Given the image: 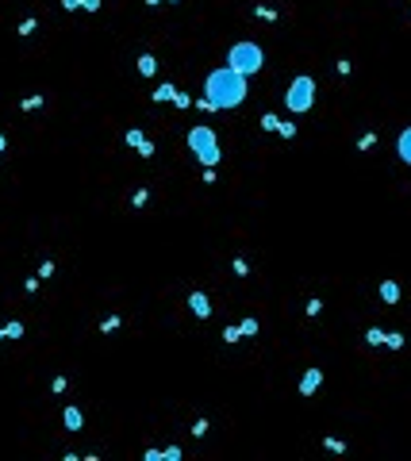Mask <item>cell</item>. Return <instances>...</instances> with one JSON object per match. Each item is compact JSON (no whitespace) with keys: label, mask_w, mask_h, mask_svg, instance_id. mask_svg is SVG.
Here are the masks:
<instances>
[{"label":"cell","mask_w":411,"mask_h":461,"mask_svg":"<svg viewBox=\"0 0 411 461\" xmlns=\"http://www.w3.org/2000/svg\"><path fill=\"white\" fill-rule=\"evenodd\" d=\"M204 92H207V100L215 104V112L219 108H238V104L246 100V77L235 73L231 66H223V70H215L207 77Z\"/></svg>","instance_id":"obj_1"},{"label":"cell","mask_w":411,"mask_h":461,"mask_svg":"<svg viewBox=\"0 0 411 461\" xmlns=\"http://www.w3.org/2000/svg\"><path fill=\"white\" fill-rule=\"evenodd\" d=\"M262 62H265V54H262V46H258V43H235V46H231V54H227V66H231L235 73H242V77L258 73V70H262Z\"/></svg>","instance_id":"obj_2"},{"label":"cell","mask_w":411,"mask_h":461,"mask_svg":"<svg viewBox=\"0 0 411 461\" xmlns=\"http://www.w3.org/2000/svg\"><path fill=\"white\" fill-rule=\"evenodd\" d=\"M189 150H192L200 161H204V165H215V161H219V143H215V131H211V127H192V131H189Z\"/></svg>","instance_id":"obj_3"},{"label":"cell","mask_w":411,"mask_h":461,"mask_svg":"<svg viewBox=\"0 0 411 461\" xmlns=\"http://www.w3.org/2000/svg\"><path fill=\"white\" fill-rule=\"evenodd\" d=\"M311 100H315V81H311L308 73H300L292 85H288V92H284V104H288V112H308Z\"/></svg>","instance_id":"obj_4"},{"label":"cell","mask_w":411,"mask_h":461,"mask_svg":"<svg viewBox=\"0 0 411 461\" xmlns=\"http://www.w3.org/2000/svg\"><path fill=\"white\" fill-rule=\"evenodd\" d=\"M127 146L138 150V158H154V143L146 139V131H142V127H131V131H127Z\"/></svg>","instance_id":"obj_5"},{"label":"cell","mask_w":411,"mask_h":461,"mask_svg":"<svg viewBox=\"0 0 411 461\" xmlns=\"http://www.w3.org/2000/svg\"><path fill=\"white\" fill-rule=\"evenodd\" d=\"M319 384H323V373H319V369H308V373H304V381H300V392H304V396H315V388H319Z\"/></svg>","instance_id":"obj_6"},{"label":"cell","mask_w":411,"mask_h":461,"mask_svg":"<svg viewBox=\"0 0 411 461\" xmlns=\"http://www.w3.org/2000/svg\"><path fill=\"white\" fill-rule=\"evenodd\" d=\"M189 307L196 311V319H207V315H211V304H207L204 292H192V296H189Z\"/></svg>","instance_id":"obj_7"},{"label":"cell","mask_w":411,"mask_h":461,"mask_svg":"<svg viewBox=\"0 0 411 461\" xmlns=\"http://www.w3.org/2000/svg\"><path fill=\"white\" fill-rule=\"evenodd\" d=\"M173 96H177V88L169 85V81H165V85H158L154 92H150V100H154V104H165V100H173Z\"/></svg>","instance_id":"obj_8"},{"label":"cell","mask_w":411,"mask_h":461,"mask_svg":"<svg viewBox=\"0 0 411 461\" xmlns=\"http://www.w3.org/2000/svg\"><path fill=\"white\" fill-rule=\"evenodd\" d=\"M381 300L384 304H396L400 300V285H396V281H381Z\"/></svg>","instance_id":"obj_9"},{"label":"cell","mask_w":411,"mask_h":461,"mask_svg":"<svg viewBox=\"0 0 411 461\" xmlns=\"http://www.w3.org/2000/svg\"><path fill=\"white\" fill-rule=\"evenodd\" d=\"M396 154H400V158H404V161L411 165V127L404 131V135H400V143H396Z\"/></svg>","instance_id":"obj_10"},{"label":"cell","mask_w":411,"mask_h":461,"mask_svg":"<svg viewBox=\"0 0 411 461\" xmlns=\"http://www.w3.org/2000/svg\"><path fill=\"white\" fill-rule=\"evenodd\" d=\"M66 427H69V431H81V423H85V415H81V411H77V407H66Z\"/></svg>","instance_id":"obj_11"},{"label":"cell","mask_w":411,"mask_h":461,"mask_svg":"<svg viewBox=\"0 0 411 461\" xmlns=\"http://www.w3.org/2000/svg\"><path fill=\"white\" fill-rule=\"evenodd\" d=\"M154 70H158V58H154V54H142V58H138V73H142V77H150Z\"/></svg>","instance_id":"obj_12"},{"label":"cell","mask_w":411,"mask_h":461,"mask_svg":"<svg viewBox=\"0 0 411 461\" xmlns=\"http://www.w3.org/2000/svg\"><path fill=\"white\" fill-rule=\"evenodd\" d=\"M384 334H388V331H381V327H369V331H365V342H369V346H384Z\"/></svg>","instance_id":"obj_13"},{"label":"cell","mask_w":411,"mask_h":461,"mask_svg":"<svg viewBox=\"0 0 411 461\" xmlns=\"http://www.w3.org/2000/svg\"><path fill=\"white\" fill-rule=\"evenodd\" d=\"M4 334H8V338H23V323H19V319L4 323Z\"/></svg>","instance_id":"obj_14"},{"label":"cell","mask_w":411,"mask_h":461,"mask_svg":"<svg viewBox=\"0 0 411 461\" xmlns=\"http://www.w3.org/2000/svg\"><path fill=\"white\" fill-rule=\"evenodd\" d=\"M384 346H388V350H400V346H404V334H400V331H388V334H384Z\"/></svg>","instance_id":"obj_15"},{"label":"cell","mask_w":411,"mask_h":461,"mask_svg":"<svg viewBox=\"0 0 411 461\" xmlns=\"http://www.w3.org/2000/svg\"><path fill=\"white\" fill-rule=\"evenodd\" d=\"M35 27H39V19H35V15H27V19H23V23H19V35H23V39H27V35H35Z\"/></svg>","instance_id":"obj_16"},{"label":"cell","mask_w":411,"mask_h":461,"mask_svg":"<svg viewBox=\"0 0 411 461\" xmlns=\"http://www.w3.org/2000/svg\"><path fill=\"white\" fill-rule=\"evenodd\" d=\"M238 327H242V338H254L258 334V319H242Z\"/></svg>","instance_id":"obj_17"},{"label":"cell","mask_w":411,"mask_h":461,"mask_svg":"<svg viewBox=\"0 0 411 461\" xmlns=\"http://www.w3.org/2000/svg\"><path fill=\"white\" fill-rule=\"evenodd\" d=\"M373 146H377V135H373V131H365V135L357 139V150H373Z\"/></svg>","instance_id":"obj_18"},{"label":"cell","mask_w":411,"mask_h":461,"mask_svg":"<svg viewBox=\"0 0 411 461\" xmlns=\"http://www.w3.org/2000/svg\"><path fill=\"white\" fill-rule=\"evenodd\" d=\"M277 127H280V119H277L273 112H265V115H262V131H277Z\"/></svg>","instance_id":"obj_19"},{"label":"cell","mask_w":411,"mask_h":461,"mask_svg":"<svg viewBox=\"0 0 411 461\" xmlns=\"http://www.w3.org/2000/svg\"><path fill=\"white\" fill-rule=\"evenodd\" d=\"M35 108H43V92H35V96L23 100V112H35Z\"/></svg>","instance_id":"obj_20"},{"label":"cell","mask_w":411,"mask_h":461,"mask_svg":"<svg viewBox=\"0 0 411 461\" xmlns=\"http://www.w3.org/2000/svg\"><path fill=\"white\" fill-rule=\"evenodd\" d=\"M119 323H123V319H119V315H108V319H104V323H100V331H104V334H112V331H116V327H119Z\"/></svg>","instance_id":"obj_21"},{"label":"cell","mask_w":411,"mask_h":461,"mask_svg":"<svg viewBox=\"0 0 411 461\" xmlns=\"http://www.w3.org/2000/svg\"><path fill=\"white\" fill-rule=\"evenodd\" d=\"M323 446L331 450V454H342V450H346V442H342V438H323Z\"/></svg>","instance_id":"obj_22"},{"label":"cell","mask_w":411,"mask_h":461,"mask_svg":"<svg viewBox=\"0 0 411 461\" xmlns=\"http://www.w3.org/2000/svg\"><path fill=\"white\" fill-rule=\"evenodd\" d=\"M150 200V188H138V192H135V196H131V204H135V208H142V204H146Z\"/></svg>","instance_id":"obj_23"},{"label":"cell","mask_w":411,"mask_h":461,"mask_svg":"<svg viewBox=\"0 0 411 461\" xmlns=\"http://www.w3.org/2000/svg\"><path fill=\"white\" fill-rule=\"evenodd\" d=\"M304 311H308V315L315 319L319 311H323V300H319V296H315V300H308V307H304Z\"/></svg>","instance_id":"obj_24"},{"label":"cell","mask_w":411,"mask_h":461,"mask_svg":"<svg viewBox=\"0 0 411 461\" xmlns=\"http://www.w3.org/2000/svg\"><path fill=\"white\" fill-rule=\"evenodd\" d=\"M192 434H196V438H204V434H207V419H196V423H192Z\"/></svg>","instance_id":"obj_25"},{"label":"cell","mask_w":411,"mask_h":461,"mask_svg":"<svg viewBox=\"0 0 411 461\" xmlns=\"http://www.w3.org/2000/svg\"><path fill=\"white\" fill-rule=\"evenodd\" d=\"M223 338H227V342H238V338H242V327H227V331H223Z\"/></svg>","instance_id":"obj_26"},{"label":"cell","mask_w":411,"mask_h":461,"mask_svg":"<svg viewBox=\"0 0 411 461\" xmlns=\"http://www.w3.org/2000/svg\"><path fill=\"white\" fill-rule=\"evenodd\" d=\"M173 104H177V108H192V96H189V92H177Z\"/></svg>","instance_id":"obj_27"},{"label":"cell","mask_w":411,"mask_h":461,"mask_svg":"<svg viewBox=\"0 0 411 461\" xmlns=\"http://www.w3.org/2000/svg\"><path fill=\"white\" fill-rule=\"evenodd\" d=\"M254 15H258V19H277V12H273V8H265V4H262V8H254Z\"/></svg>","instance_id":"obj_28"},{"label":"cell","mask_w":411,"mask_h":461,"mask_svg":"<svg viewBox=\"0 0 411 461\" xmlns=\"http://www.w3.org/2000/svg\"><path fill=\"white\" fill-rule=\"evenodd\" d=\"M277 135H284V139H292V135H296V123H280V127H277Z\"/></svg>","instance_id":"obj_29"},{"label":"cell","mask_w":411,"mask_h":461,"mask_svg":"<svg viewBox=\"0 0 411 461\" xmlns=\"http://www.w3.org/2000/svg\"><path fill=\"white\" fill-rule=\"evenodd\" d=\"M231 269H235L238 277H246V273H250V265H246V261H242V258H235V265H231Z\"/></svg>","instance_id":"obj_30"},{"label":"cell","mask_w":411,"mask_h":461,"mask_svg":"<svg viewBox=\"0 0 411 461\" xmlns=\"http://www.w3.org/2000/svg\"><path fill=\"white\" fill-rule=\"evenodd\" d=\"M177 458H181V446H169V450L162 454V461H177Z\"/></svg>","instance_id":"obj_31"},{"label":"cell","mask_w":411,"mask_h":461,"mask_svg":"<svg viewBox=\"0 0 411 461\" xmlns=\"http://www.w3.org/2000/svg\"><path fill=\"white\" fill-rule=\"evenodd\" d=\"M81 8H85V12H96V8H100V0H81Z\"/></svg>","instance_id":"obj_32"},{"label":"cell","mask_w":411,"mask_h":461,"mask_svg":"<svg viewBox=\"0 0 411 461\" xmlns=\"http://www.w3.org/2000/svg\"><path fill=\"white\" fill-rule=\"evenodd\" d=\"M62 8H66V12H77V8H81V0H62Z\"/></svg>","instance_id":"obj_33"},{"label":"cell","mask_w":411,"mask_h":461,"mask_svg":"<svg viewBox=\"0 0 411 461\" xmlns=\"http://www.w3.org/2000/svg\"><path fill=\"white\" fill-rule=\"evenodd\" d=\"M146 4H150V8H158V4H162V0H146Z\"/></svg>","instance_id":"obj_34"},{"label":"cell","mask_w":411,"mask_h":461,"mask_svg":"<svg viewBox=\"0 0 411 461\" xmlns=\"http://www.w3.org/2000/svg\"><path fill=\"white\" fill-rule=\"evenodd\" d=\"M4 338H8V334H4V327H0V342H4Z\"/></svg>","instance_id":"obj_35"},{"label":"cell","mask_w":411,"mask_h":461,"mask_svg":"<svg viewBox=\"0 0 411 461\" xmlns=\"http://www.w3.org/2000/svg\"><path fill=\"white\" fill-rule=\"evenodd\" d=\"M0 150H4V135H0Z\"/></svg>","instance_id":"obj_36"},{"label":"cell","mask_w":411,"mask_h":461,"mask_svg":"<svg viewBox=\"0 0 411 461\" xmlns=\"http://www.w3.org/2000/svg\"><path fill=\"white\" fill-rule=\"evenodd\" d=\"M165 4H177V0H165Z\"/></svg>","instance_id":"obj_37"}]
</instances>
